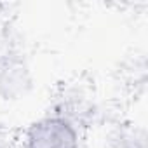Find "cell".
Returning a JSON list of instances; mask_svg holds the SVG:
<instances>
[{
    "label": "cell",
    "mask_w": 148,
    "mask_h": 148,
    "mask_svg": "<svg viewBox=\"0 0 148 148\" xmlns=\"http://www.w3.org/2000/svg\"><path fill=\"white\" fill-rule=\"evenodd\" d=\"M28 148H77V138L64 120L47 119L32 127Z\"/></svg>",
    "instance_id": "1"
}]
</instances>
